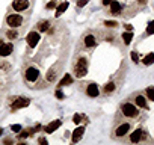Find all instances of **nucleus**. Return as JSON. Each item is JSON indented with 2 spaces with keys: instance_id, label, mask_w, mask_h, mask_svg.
I'll list each match as a JSON object with an SVG mask.
<instances>
[{
  "instance_id": "13",
  "label": "nucleus",
  "mask_w": 154,
  "mask_h": 145,
  "mask_svg": "<svg viewBox=\"0 0 154 145\" xmlns=\"http://www.w3.org/2000/svg\"><path fill=\"white\" fill-rule=\"evenodd\" d=\"M83 133H85V127H77V128H75V130L72 131V137H71V142H72V143L79 142V140L82 139Z\"/></svg>"
},
{
  "instance_id": "15",
  "label": "nucleus",
  "mask_w": 154,
  "mask_h": 145,
  "mask_svg": "<svg viewBox=\"0 0 154 145\" xmlns=\"http://www.w3.org/2000/svg\"><path fill=\"white\" fill-rule=\"evenodd\" d=\"M109 6H110V14H112V15H118V14H121V9H122V6H121V3H119V2L113 0V2H112Z\"/></svg>"
},
{
  "instance_id": "24",
  "label": "nucleus",
  "mask_w": 154,
  "mask_h": 145,
  "mask_svg": "<svg viewBox=\"0 0 154 145\" xmlns=\"http://www.w3.org/2000/svg\"><path fill=\"white\" fill-rule=\"evenodd\" d=\"M145 65H151V63H154V53H149V54H146L145 57H143V60H142Z\"/></svg>"
},
{
  "instance_id": "17",
  "label": "nucleus",
  "mask_w": 154,
  "mask_h": 145,
  "mask_svg": "<svg viewBox=\"0 0 154 145\" xmlns=\"http://www.w3.org/2000/svg\"><path fill=\"white\" fill-rule=\"evenodd\" d=\"M36 27H38L39 32H45V30L50 29V21H48V20H42V21H39V23L36 24Z\"/></svg>"
},
{
  "instance_id": "12",
  "label": "nucleus",
  "mask_w": 154,
  "mask_h": 145,
  "mask_svg": "<svg viewBox=\"0 0 154 145\" xmlns=\"http://www.w3.org/2000/svg\"><path fill=\"white\" fill-rule=\"evenodd\" d=\"M83 44H85L86 48H94V47L97 45V38H95L92 33H88V35H85Z\"/></svg>"
},
{
  "instance_id": "35",
  "label": "nucleus",
  "mask_w": 154,
  "mask_h": 145,
  "mask_svg": "<svg viewBox=\"0 0 154 145\" xmlns=\"http://www.w3.org/2000/svg\"><path fill=\"white\" fill-rule=\"evenodd\" d=\"M112 2H113V0H101V5H103V6H109Z\"/></svg>"
},
{
  "instance_id": "19",
  "label": "nucleus",
  "mask_w": 154,
  "mask_h": 145,
  "mask_svg": "<svg viewBox=\"0 0 154 145\" xmlns=\"http://www.w3.org/2000/svg\"><path fill=\"white\" fill-rule=\"evenodd\" d=\"M115 88H116L115 82H109V83H106V85H104V88H103V92L109 95V94H112V92L115 91Z\"/></svg>"
},
{
  "instance_id": "9",
  "label": "nucleus",
  "mask_w": 154,
  "mask_h": 145,
  "mask_svg": "<svg viewBox=\"0 0 154 145\" xmlns=\"http://www.w3.org/2000/svg\"><path fill=\"white\" fill-rule=\"evenodd\" d=\"M85 94L91 98H95L100 95V89L95 83H86V88H85Z\"/></svg>"
},
{
  "instance_id": "20",
  "label": "nucleus",
  "mask_w": 154,
  "mask_h": 145,
  "mask_svg": "<svg viewBox=\"0 0 154 145\" xmlns=\"http://www.w3.org/2000/svg\"><path fill=\"white\" fill-rule=\"evenodd\" d=\"M66 8H68V2H62V3L57 6V9H56V17H60V15L66 11Z\"/></svg>"
},
{
  "instance_id": "31",
  "label": "nucleus",
  "mask_w": 154,
  "mask_h": 145,
  "mask_svg": "<svg viewBox=\"0 0 154 145\" xmlns=\"http://www.w3.org/2000/svg\"><path fill=\"white\" fill-rule=\"evenodd\" d=\"M130 56H131V59H133V62H134V63H137V62L140 60V59H139V54H137L136 51H131V54H130Z\"/></svg>"
},
{
  "instance_id": "4",
  "label": "nucleus",
  "mask_w": 154,
  "mask_h": 145,
  "mask_svg": "<svg viewBox=\"0 0 154 145\" xmlns=\"http://www.w3.org/2000/svg\"><path fill=\"white\" fill-rule=\"evenodd\" d=\"M130 128H131L130 122H122V124H119V125L115 128V131H113V137H116V139L124 137V136L130 131Z\"/></svg>"
},
{
  "instance_id": "25",
  "label": "nucleus",
  "mask_w": 154,
  "mask_h": 145,
  "mask_svg": "<svg viewBox=\"0 0 154 145\" xmlns=\"http://www.w3.org/2000/svg\"><path fill=\"white\" fill-rule=\"evenodd\" d=\"M145 94H146V98H149L151 101H154V88H152V86L146 88V89H145Z\"/></svg>"
},
{
  "instance_id": "6",
  "label": "nucleus",
  "mask_w": 154,
  "mask_h": 145,
  "mask_svg": "<svg viewBox=\"0 0 154 145\" xmlns=\"http://www.w3.org/2000/svg\"><path fill=\"white\" fill-rule=\"evenodd\" d=\"M29 104H30V98H26V97H17V98L12 101L11 109H12V110H15V109H23V107H26V106H29Z\"/></svg>"
},
{
  "instance_id": "22",
  "label": "nucleus",
  "mask_w": 154,
  "mask_h": 145,
  "mask_svg": "<svg viewBox=\"0 0 154 145\" xmlns=\"http://www.w3.org/2000/svg\"><path fill=\"white\" fill-rule=\"evenodd\" d=\"M6 36H8V39H17V38H18V32H17V29L11 27V30L6 32Z\"/></svg>"
},
{
  "instance_id": "34",
  "label": "nucleus",
  "mask_w": 154,
  "mask_h": 145,
  "mask_svg": "<svg viewBox=\"0 0 154 145\" xmlns=\"http://www.w3.org/2000/svg\"><path fill=\"white\" fill-rule=\"evenodd\" d=\"M63 97H65V95H63L60 91H56V98H57V100H63Z\"/></svg>"
},
{
  "instance_id": "5",
  "label": "nucleus",
  "mask_w": 154,
  "mask_h": 145,
  "mask_svg": "<svg viewBox=\"0 0 154 145\" xmlns=\"http://www.w3.org/2000/svg\"><path fill=\"white\" fill-rule=\"evenodd\" d=\"M6 24H8L9 27L17 29V27H20V26L23 24V17H21L20 14H11V15H8V18H6Z\"/></svg>"
},
{
  "instance_id": "21",
  "label": "nucleus",
  "mask_w": 154,
  "mask_h": 145,
  "mask_svg": "<svg viewBox=\"0 0 154 145\" xmlns=\"http://www.w3.org/2000/svg\"><path fill=\"white\" fill-rule=\"evenodd\" d=\"M57 76V68H50L48 74H47V82H53Z\"/></svg>"
},
{
  "instance_id": "11",
  "label": "nucleus",
  "mask_w": 154,
  "mask_h": 145,
  "mask_svg": "<svg viewBox=\"0 0 154 145\" xmlns=\"http://www.w3.org/2000/svg\"><path fill=\"white\" fill-rule=\"evenodd\" d=\"M39 39H41V35L38 33V32H30L29 35H27V44H29V47H36V44L39 42Z\"/></svg>"
},
{
  "instance_id": "3",
  "label": "nucleus",
  "mask_w": 154,
  "mask_h": 145,
  "mask_svg": "<svg viewBox=\"0 0 154 145\" xmlns=\"http://www.w3.org/2000/svg\"><path fill=\"white\" fill-rule=\"evenodd\" d=\"M121 113L124 116H128V118H137L139 109H137V106H134L131 103H124V104H121Z\"/></svg>"
},
{
  "instance_id": "39",
  "label": "nucleus",
  "mask_w": 154,
  "mask_h": 145,
  "mask_svg": "<svg viewBox=\"0 0 154 145\" xmlns=\"http://www.w3.org/2000/svg\"><path fill=\"white\" fill-rule=\"evenodd\" d=\"M2 42H3V41H0V44H2Z\"/></svg>"
},
{
  "instance_id": "27",
  "label": "nucleus",
  "mask_w": 154,
  "mask_h": 145,
  "mask_svg": "<svg viewBox=\"0 0 154 145\" xmlns=\"http://www.w3.org/2000/svg\"><path fill=\"white\" fill-rule=\"evenodd\" d=\"M33 134V130L32 128H27V130H23L20 133V137H27V136H32Z\"/></svg>"
},
{
  "instance_id": "1",
  "label": "nucleus",
  "mask_w": 154,
  "mask_h": 145,
  "mask_svg": "<svg viewBox=\"0 0 154 145\" xmlns=\"http://www.w3.org/2000/svg\"><path fill=\"white\" fill-rule=\"evenodd\" d=\"M86 72H88V59L86 57L77 59V62L74 63V76L77 79H82L86 76Z\"/></svg>"
},
{
  "instance_id": "33",
  "label": "nucleus",
  "mask_w": 154,
  "mask_h": 145,
  "mask_svg": "<svg viewBox=\"0 0 154 145\" xmlns=\"http://www.w3.org/2000/svg\"><path fill=\"white\" fill-rule=\"evenodd\" d=\"M11 130H12V131H20L21 127H20L18 124H14V125H11Z\"/></svg>"
},
{
  "instance_id": "2",
  "label": "nucleus",
  "mask_w": 154,
  "mask_h": 145,
  "mask_svg": "<svg viewBox=\"0 0 154 145\" xmlns=\"http://www.w3.org/2000/svg\"><path fill=\"white\" fill-rule=\"evenodd\" d=\"M39 77H41V72H39V69L36 66L26 68V71H24V80L27 83H36L39 80Z\"/></svg>"
},
{
  "instance_id": "29",
  "label": "nucleus",
  "mask_w": 154,
  "mask_h": 145,
  "mask_svg": "<svg viewBox=\"0 0 154 145\" xmlns=\"http://www.w3.org/2000/svg\"><path fill=\"white\" fill-rule=\"evenodd\" d=\"M146 33H149V35L154 33V21L148 23V26H146Z\"/></svg>"
},
{
  "instance_id": "23",
  "label": "nucleus",
  "mask_w": 154,
  "mask_h": 145,
  "mask_svg": "<svg viewBox=\"0 0 154 145\" xmlns=\"http://www.w3.org/2000/svg\"><path fill=\"white\" fill-rule=\"evenodd\" d=\"M131 39H133V33H131V32H124V33H122V41H124V44H130Z\"/></svg>"
},
{
  "instance_id": "37",
  "label": "nucleus",
  "mask_w": 154,
  "mask_h": 145,
  "mask_svg": "<svg viewBox=\"0 0 154 145\" xmlns=\"http://www.w3.org/2000/svg\"><path fill=\"white\" fill-rule=\"evenodd\" d=\"M0 66H2V69H9V65L8 63H2Z\"/></svg>"
},
{
  "instance_id": "36",
  "label": "nucleus",
  "mask_w": 154,
  "mask_h": 145,
  "mask_svg": "<svg viewBox=\"0 0 154 145\" xmlns=\"http://www.w3.org/2000/svg\"><path fill=\"white\" fill-rule=\"evenodd\" d=\"M38 142H39V143H47V139H45V137H39Z\"/></svg>"
},
{
  "instance_id": "26",
  "label": "nucleus",
  "mask_w": 154,
  "mask_h": 145,
  "mask_svg": "<svg viewBox=\"0 0 154 145\" xmlns=\"http://www.w3.org/2000/svg\"><path fill=\"white\" fill-rule=\"evenodd\" d=\"M82 119H83V115H80V113H75V115L72 116V122H74L75 125H77V124H80Z\"/></svg>"
},
{
  "instance_id": "14",
  "label": "nucleus",
  "mask_w": 154,
  "mask_h": 145,
  "mask_svg": "<svg viewBox=\"0 0 154 145\" xmlns=\"http://www.w3.org/2000/svg\"><path fill=\"white\" fill-rule=\"evenodd\" d=\"M60 124H62V121L60 119H56V121H53V122H50L48 125H45V133H53L54 130H57L59 127H60Z\"/></svg>"
},
{
  "instance_id": "8",
  "label": "nucleus",
  "mask_w": 154,
  "mask_h": 145,
  "mask_svg": "<svg viewBox=\"0 0 154 145\" xmlns=\"http://www.w3.org/2000/svg\"><path fill=\"white\" fill-rule=\"evenodd\" d=\"M30 2L29 0H14L12 2V9L15 12H21V11H26L29 8Z\"/></svg>"
},
{
  "instance_id": "16",
  "label": "nucleus",
  "mask_w": 154,
  "mask_h": 145,
  "mask_svg": "<svg viewBox=\"0 0 154 145\" xmlns=\"http://www.w3.org/2000/svg\"><path fill=\"white\" fill-rule=\"evenodd\" d=\"M134 103L137 107H142V109H146V98L143 95H136L134 97Z\"/></svg>"
},
{
  "instance_id": "38",
  "label": "nucleus",
  "mask_w": 154,
  "mask_h": 145,
  "mask_svg": "<svg viewBox=\"0 0 154 145\" xmlns=\"http://www.w3.org/2000/svg\"><path fill=\"white\" fill-rule=\"evenodd\" d=\"M2 133H3V128H0V136H2Z\"/></svg>"
},
{
  "instance_id": "32",
  "label": "nucleus",
  "mask_w": 154,
  "mask_h": 145,
  "mask_svg": "<svg viewBox=\"0 0 154 145\" xmlns=\"http://www.w3.org/2000/svg\"><path fill=\"white\" fill-rule=\"evenodd\" d=\"M88 2H89V0H79V2H77V8H83Z\"/></svg>"
},
{
  "instance_id": "30",
  "label": "nucleus",
  "mask_w": 154,
  "mask_h": 145,
  "mask_svg": "<svg viewBox=\"0 0 154 145\" xmlns=\"http://www.w3.org/2000/svg\"><path fill=\"white\" fill-rule=\"evenodd\" d=\"M56 6H57V2H56V0H51V2L47 3L45 8H47V9H53V8H56Z\"/></svg>"
},
{
  "instance_id": "28",
  "label": "nucleus",
  "mask_w": 154,
  "mask_h": 145,
  "mask_svg": "<svg viewBox=\"0 0 154 145\" xmlns=\"http://www.w3.org/2000/svg\"><path fill=\"white\" fill-rule=\"evenodd\" d=\"M104 26L115 29V27H118V23H116V21H112V20H106V21H104Z\"/></svg>"
},
{
  "instance_id": "18",
  "label": "nucleus",
  "mask_w": 154,
  "mask_h": 145,
  "mask_svg": "<svg viewBox=\"0 0 154 145\" xmlns=\"http://www.w3.org/2000/svg\"><path fill=\"white\" fill-rule=\"evenodd\" d=\"M72 83V77L69 76V74H65L63 77H62V80L59 82V88H62V86H68V85H71Z\"/></svg>"
},
{
  "instance_id": "10",
  "label": "nucleus",
  "mask_w": 154,
  "mask_h": 145,
  "mask_svg": "<svg viewBox=\"0 0 154 145\" xmlns=\"http://www.w3.org/2000/svg\"><path fill=\"white\" fill-rule=\"evenodd\" d=\"M12 51H14V45L11 42H6V44L2 42V44H0V56H2V57L9 56Z\"/></svg>"
},
{
  "instance_id": "7",
  "label": "nucleus",
  "mask_w": 154,
  "mask_h": 145,
  "mask_svg": "<svg viewBox=\"0 0 154 145\" xmlns=\"http://www.w3.org/2000/svg\"><path fill=\"white\" fill-rule=\"evenodd\" d=\"M143 137H145V131H143V130H140V128H136L134 131H131V133H130L128 140H130L131 143H137V142L143 140Z\"/></svg>"
}]
</instances>
